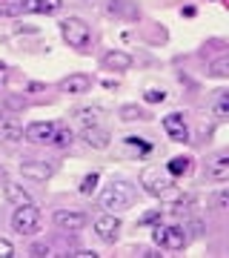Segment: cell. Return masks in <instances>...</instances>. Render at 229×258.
I'll use <instances>...</instances> for the list:
<instances>
[{
	"label": "cell",
	"instance_id": "cell-1",
	"mask_svg": "<svg viewBox=\"0 0 229 258\" xmlns=\"http://www.w3.org/2000/svg\"><path fill=\"white\" fill-rule=\"evenodd\" d=\"M140 186H143V192L161 198V201L169 204V207H181V204L189 201V195L181 192V189L172 184V175L164 172L161 166H146V169L140 172Z\"/></svg>",
	"mask_w": 229,
	"mask_h": 258
},
{
	"label": "cell",
	"instance_id": "cell-2",
	"mask_svg": "<svg viewBox=\"0 0 229 258\" xmlns=\"http://www.w3.org/2000/svg\"><path fill=\"white\" fill-rule=\"evenodd\" d=\"M135 204V186L129 181H112L101 192V207L106 212H126Z\"/></svg>",
	"mask_w": 229,
	"mask_h": 258
},
{
	"label": "cell",
	"instance_id": "cell-3",
	"mask_svg": "<svg viewBox=\"0 0 229 258\" xmlns=\"http://www.w3.org/2000/svg\"><path fill=\"white\" fill-rule=\"evenodd\" d=\"M60 35H63V40L72 49H78V52H86L89 43H92V29H89V23L81 20V18L60 20Z\"/></svg>",
	"mask_w": 229,
	"mask_h": 258
},
{
	"label": "cell",
	"instance_id": "cell-4",
	"mask_svg": "<svg viewBox=\"0 0 229 258\" xmlns=\"http://www.w3.org/2000/svg\"><path fill=\"white\" fill-rule=\"evenodd\" d=\"M12 230L18 232V235H35L40 230V210H37L35 204L18 207L15 215H12Z\"/></svg>",
	"mask_w": 229,
	"mask_h": 258
},
{
	"label": "cell",
	"instance_id": "cell-5",
	"mask_svg": "<svg viewBox=\"0 0 229 258\" xmlns=\"http://www.w3.org/2000/svg\"><path fill=\"white\" fill-rule=\"evenodd\" d=\"M152 241H155L161 249H183L186 247V232L183 227H166V224H158L152 227Z\"/></svg>",
	"mask_w": 229,
	"mask_h": 258
},
{
	"label": "cell",
	"instance_id": "cell-6",
	"mask_svg": "<svg viewBox=\"0 0 229 258\" xmlns=\"http://www.w3.org/2000/svg\"><path fill=\"white\" fill-rule=\"evenodd\" d=\"M164 132L166 138L175 141V144H189L192 141V135H189V123H186V118H183V112H169L164 118Z\"/></svg>",
	"mask_w": 229,
	"mask_h": 258
},
{
	"label": "cell",
	"instance_id": "cell-7",
	"mask_svg": "<svg viewBox=\"0 0 229 258\" xmlns=\"http://www.w3.org/2000/svg\"><path fill=\"white\" fill-rule=\"evenodd\" d=\"M95 235L103 241V244H115L120 238V221L115 212H103L95 218Z\"/></svg>",
	"mask_w": 229,
	"mask_h": 258
},
{
	"label": "cell",
	"instance_id": "cell-8",
	"mask_svg": "<svg viewBox=\"0 0 229 258\" xmlns=\"http://www.w3.org/2000/svg\"><path fill=\"white\" fill-rule=\"evenodd\" d=\"M15 9L23 15H55L63 9V0H18Z\"/></svg>",
	"mask_w": 229,
	"mask_h": 258
},
{
	"label": "cell",
	"instance_id": "cell-9",
	"mask_svg": "<svg viewBox=\"0 0 229 258\" xmlns=\"http://www.w3.org/2000/svg\"><path fill=\"white\" fill-rule=\"evenodd\" d=\"M55 120H35V123H29L26 129H23V141H29V144H49L52 141V135H55Z\"/></svg>",
	"mask_w": 229,
	"mask_h": 258
},
{
	"label": "cell",
	"instance_id": "cell-10",
	"mask_svg": "<svg viewBox=\"0 0 229 258\" xmlns=\"http://www.w3.org/2000/svg\"><path fill=\"white\" fill-rule=\"evenodd\" d=\"M92 86H95V78H89V75H69L57 83V89L66 95H86L92 92Z\"/></svg>",
	"mask_w": 229,
	"mask_h": 258
},
{
	"label": "cell",
	"instance_id": "cell-11",
	"mask_svg": "<svg viewBox=\"0 0 229 258\" xmlns=\"http://www.w3.org/2000/svg\"><path fill=\"white\" fill-rule=\"evenodd\" d=\"M52 221H55L60 230L78 232V230L86 227V215H83V212H74V210H55L52 212Z\"/></svg>",
	"mask_w": 229,
	"mask_h": 258
},
{
	"label": "cell",
	"instance_id": "cell-12",
	"mask_svg": "<svg viewBox=\"0 0 229 258\" xmlns=\"http://www.w3.org/2000/svg\"><path fill=\"white\" fill-rule=\"evenodd\" d=\"M206 178L209 181H229V152L226 149H220L218 155L212 158L209 164H206Z\"/></svg>",
	"mask_w": 229,
	"mask_h": 258
},
{
	"label": "cell",
	"instance_id": "cell-13",
	"mask_svg": "<svg viewBox=\"0 0 229 258\" xmlns=\"http://www.w3.org/2000/svg\"><path fill=\"white\" fill-rule=\"evenodd\" d=\"M101 63H103V69H112V72H126L132 66V55L120 52V49H112V52H106L101 57Z\"/></svg>",
	"mask_w": 229,
	"mask_h": 258
},
{
	"label": "cell",
	"instance_id": "cell-14",
	"mask_svg": "<svg viewBox=\"0 0 229 258\" xmlns=\"http://www.w3.org/2000/svg\"><path fill=\"white\" fill-rule=\"evenodd\" d=\"M20 172L26 178H35V181H46L55 172V166L46 164V161H26V164H20Z\"/></svg>",
	"mask_w": 229,
	"mask_h": 258
},
{
	"label": "cell",
	"instance_id": "cell-15",
	"mask_svg": "<svg viewBox=\"0 0 229 258\" xmlns=\"http://www.w3.org/2000/svg\"><path fill=\"white\" fill-rule=\"evenodd\" d=\"M83 141H86V147H92V149H106L109 147V132L95 123V126L83 129Z\"/></svg>",
	"mask_w": 229,
	"mask_h": 258
},
{
	"label": "cell",
	"instance_id": "cell-16",
	"mask_svg": "<svg viewBox=\"0 0 229 258\" xmlns=\"http://www.w3.org/2000/svg\"><path fill=\"white\" fill-rule=\"evenodd\" d=\"M23 138V129L15 118H9L6 112H0V141H20Z\"/></svg>",
	"mask_w": 229,
	"mask_h": 258
},
{
	"label": "cell",
	"instance_id": "cell-17",
	"mask_svg": "<svg viewBox=\"0 0 229 258\" xmlns=\"http://www.w3.org/2000/svg\"><path fill=\"white\" fill-rule=\"evenodd\" d=\"M3 189H6V198H9L15 207H23V204H35V201H32V195H29L20 184H12V181H6V186H3Z\"/></svg>",
	"mask_w": 229,
	"mask_h": 258
},
{
	"label": "cell",
	"instance_id": "cell-18",
	"mask_svg": "<svg viewBox=\"0 0 229 258\" xmlns=\"http://www.w3.org/2000/svg\"><path fill=\"white\" fill-rule=\"evenodd\" d=\"M189 169H192V158H189V155H178V158H172V161L166 164V172H169L172 178L186 175Z\"/></svg>",
	"mask_w": 229,
	"mask_h": 258
},
{
	"label": "cell",
	"instance_id": "cell-19",
	"mask_svg": "<svg viewBox=\"0 0 229 258\" xmlns=\"http://www.w3.org/2000/svg\"><path fill=\"white\" fill-rule=\"evenodd\" d=\"M72 141H74V135H72V129L69 126H55V135H52V141H49V147L63 149V147H69Z\"/></svg>",
	"mask_w": 229,
	"mask_h": 258
},
{
	"label": "cell",
	"instance_id": "cell-20",
	"mask_svg": "<svg viewBox=\"0 0 229 258\" xmlns=\"http://www.w3.org/2000/svg\"><path fill=\"white\" fill-rule=\"evenodd\" d=\"M149 115L143 109H137V106H132V103H126L123 109H120V120H146Z\"/></svg>",
	"mask_w": 229,
	"mask_h": 258
},
{
	"label": "cell",
	"instance_id": "cell-21",
	"mask_svg": "<svg viewBox=\"0 0 229 258\" xmlns=\"http://www.w3.org/2000/svg\"><path fill=\"white\" fill-rule=\"evenodd\" d=\"M98 181H101V175H98V172H86V175H83V181H81V192L83 195H92L95 189H98Z\"/></svg>",
	"mask_w": 229,
	"mask_h": 258
},
{
	"label": "cell",
	"instance_id": "cell-22",
	"mask_svg": "<svg viewBox=\"0 0 229 258\" xmlns=\"http://www.w3.org/2000/svg\"><path fill=\"white\" fill-rule=\"evenodd\" d=\"M229 115V92H220L218 95V101H215V118H226Z\"/></svg>",
	"mask_w": 229,
	"mask_h": 258
},
{
	"label": "cell",
	"instance_id": "cell-23",
	"mask_svg": "<svg viewBox=\"0 0 229 258\" xmlns=\"http://www.w3.org/2000/svg\"><path fill=\"white\" fill-rule=\"evenodd\" d=\"M143 101H146V103H164L166 101V92H164V89H146V92H143Z\"/></svg>",
	"mask_w": 229,
	"mask_h": 258
},
{
	"label": "cell",
	"instance_id": "cell-24",
	"mask_svg": "<svg viewBox=\"0 0 229 258\" xmlns=\"http://www.w3.org/2000/svg\"><path fill=\"white\" fill-rule=\"evenodd\" d=\"M212 75H215V78H226V75H229V60H226V57H220V60L212 63Z\"/></svg>",
	"mask_w": 229,
	"mask_h": 258
},
{
	"label": "cell",
	"instance_id": "cell-25",
	"mask_svg": "<svg viewBox=\"0 0 229 258\" xmlns=\"http://www.w3.org/2000/svg\"><path fill=\"white\" fill-rule=\"evenodd\" d=\"M78 120H83L86 126H95L98 123V109H81L78 112Z\"/></svg>",
	"mask_w": 229,
	"mask_h": 258
},
{
	"label": "cell",
	"instance_id": "cell-26",
	"mask_svg": "<svg viewBox=\"0 0 229 258\" xmlns=\"http://www.w3.org/2000/svg\"><path fill=\"white\" fill-rule=\"evenodd\" d=\"M15 255V247H12L9 238H0V258H12Z\"/></svg>",
	"mask_w": 229,
	"mask_h": 258
},
{
	"label": "cell",
	"instance_id": "cell-27",
	"mask_svg": "<svg viewBox=\"0 0 229 258\" xmlns=\"http://www.w3.org/2000/svg\"><path fill=\"white\" fill-rule=\"evenodd\" d=\"M158 218H161V207L152 210V212H146V215H140V224H152V221H158Z\"/></svg>",
	"mask_w": 229,
	"mask_h": 258
},
{
	"label": "cell",
	"instance_id": "cell-28",
	"mask_svg": "<svg viewBox=\"0 0 229 258\" xmlns=\"http://www.w3.org/2000/svg\"><path fill=\"white\" fill-rule=\"evenodd\" d=\"M215 204H218V210H226V204H229V192H226V189H220V192H218Z\"/></svg>",
	"mask_w": 229,
	"mask_h": 258
},
{
	"label": "cell",
	"instance_id": "cell-29",
	"mask_svg": "<svg viewBox=\"0 0 229 258\" xmlns=\"http://www.w3.org/2000/svg\"><path fill=\"white\" fill-rule=\"evenodd\" d=\"M6 81H9V66L3 63V60H0V89L6 86Z\"/></svg>",
	"mask_w": 229,
	"mask_h": 258
},
{
	"label": "cell",
	"instance_id": "cell-30",
	"mask_svg": "<svg viewBox=\"0 0 229 258\" xmlns=\"http://www.w3.org/2000/svg\"><path fill=\"white\" fill-rule=\"evenodd\" d=\"M72 258H98V252H89V249H78V252H69Z\"/></svg>",
	"mask_w": 229,
	"mask_h": 258
}]
</instances>
